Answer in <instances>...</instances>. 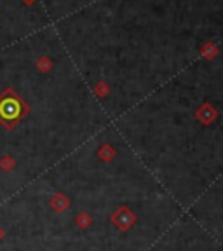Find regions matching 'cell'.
I'll return each mask as SVG.
<instances>
[{
    "instance_id": "1",
    "label": "cell",
    "mask_w": 223,
    "mask_h": 251,
    "mask_svg": "<svg viewBox=\"0 0 223 251\" xmlns=\"http://www.w3.org/2000/svg\"><path fill=\"white\" fill-rule=\"evenodd\" d=\"M28 114V105L14 93V89H5L0 94V122L12 129L25 115Z\"/></svg>"
},
{
    "instance_id": "2",
    "label": "cell",
    "mask_w": 223,
    "mask_h": 251,
    "mask_svg": "<svg viewBox=\"0 0 223 251\" xmlns=\"http://www.w3.org/2000/svg\"><path fill=\"white\" fill-rule=\"evenodd\" d=\"M25 2H26V4H31V2H33V0H25Z\"/></svg>"
}]
</instances>
